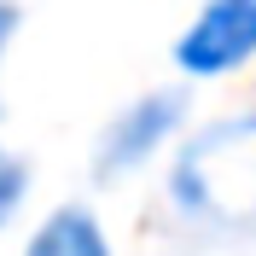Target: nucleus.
Segmentation results:
<instances>
[{"label":"nucleus","instance_id":"1","mask_svg":"<svg viewBox=\"0 0 256 256\" xmlns=\"http://www.w3.org/2000/svg\"><path fill=\"white\" fill-rule=\"evenodd\" d=\"M175 210L216 239L256 244V111L198 128L175 158Z\"/></svg>","mask_w":256,"mask_h":256},{"label":"nucleus","instance_id":"2","mask_svg":"<svg viewBox=\"0 0 256 256\" xmlns=\"http://www.w3.org/2000/svg\"><path fill=\"white\" fill-rule=\"evenodd\" d=\"M180 116H186V94H180V88H163V94H146V99H134V105H122V111L111 116V128L99 134V146H94V175L116 180V175H128V169H140V163L180 128Z\"/></svg>","mask_w":256,"mask_h":256},{"label":"nucleus","instance_id":"3","mask_svg":"<svg viewBox=\"0 0 256 256\" xmlns=\"http://www.w3.org/2000/svg\"><path fill=\"white\" fill-rule=\"evenodd\" d=\"M256 58V0H210L198 24L175 41V64L186 76H227Z\"/></svg>","mask_w":256,"mask_h":256},{"label":"nucleus","instance_id":"4","mask_svg":"<svg viewBox=\"0 0 256 256\" xmlns=\"http://www.w3.org/2000/svg\"><path fill=\"white\" fill-rule=\"evenodd\" d=\"M24 256H111V244H105V227L82 204H64L41 222V233L30 239Z\"/></svg>","mask_w":256,"mask_h":256},{"label":"nucleus","instance_id":"5","mask_svg":"<svg viewBox=\"0 0 256 256\" xmlns=\"http://www.w3.org/2000/svg\"><path fill=\"white\" fill-rule=\"evenodd\" d=\"M24 186H30V169H24V163H18L6 146H0V227L18 216V204H24Z\"/></svg>","mask_w":256,"mask_h":256},{"label":"nucleus","instance_id":"6","mask_svg":"<svg viewBox=\"0 0 256 256\" xmlns=\"http://www.w3.org/2000/svg\"><path fill=\"white\" fill-rule=\"evenodd\" d=\"M12 30H18V6H12V0H0V47L12 41Z\"/></svg>","mask_w":256,"mask_h":256}]
</instances>
